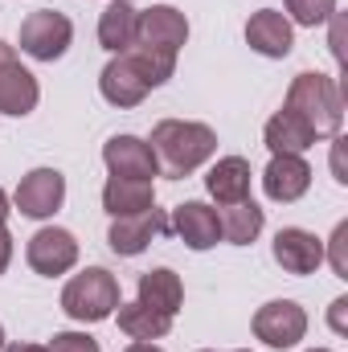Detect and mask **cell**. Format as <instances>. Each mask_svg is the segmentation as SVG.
I'll use <instances>...</instances> for the list:
<instances>
[{
	"label": "cell",
	"mask_w": 348,
	"mask_h": 352,
	"mask_svg": "<svg viewBox=\"0 0 348 352\" xmlns=\"http://www.w3.org/2000/svg\"><path fill=\"white\" fill-rule=\"evenodd\" d=\"M176 70L173 54H156V50H144V45H127L123 54H115L107 66H102V78L98 90L111 107H140L148 98V90L164 87Z\"/></svg>",
	"instance_id": "6da1fadb"
},
{
	"label": "cell",
	"mask_w": 348,
	"mask_h": 352,
	"mask_svg": "<svg viewBox=\"0 0 348 352\" xmlns=\"http://www.w3.org/2000/svg\"><path fill=\"white\" fill-rule=\"evenodd\" d=\"M152 156L156 168L168 180L197 173L213 152H217V131L209 123H193V119H164L152 127Z\"/></svg>",
	"instance_id": "7a4b0ae2"
},
{
	"label": "cell",
	"mask_w": 348,
	"mask_h": 352,
	"mask_svg": "<svg viewBox=\"0 0 348 352\" xmlns=\"http://www.w3.org/2000/svg\"><path fill=\"white\" fill-rule=\"evenodd\" d=\"M283 107L295 111V115L316 131V140L340 135V123H345V94L336 87V78L316 74V70L295 74V82L287 90V102H283Z\"/></svg>",
	"instance_id": "3957f363"
},
{
	"label": "cell",
	"mask_w": 348,
	"mask_h": 352,
	"mask_svg": "<svg viewBox=\"0 0 348 352\" xmlns=\"http://www.w3.org/2000/svg\"><path fill=\"white\" fill-rule=\"evenodd\" d=\"M115 307H119V283L102 266H87L62 291V311L78 324H102L115 316Z\"/></svg>",
	"instance_id": "277c9868"
},
{
	"label": "cell",
	"mask_w": 348,
	"mask_h": 352,
	"mask_svg": "<svg viewBox=\"0 0 348 352\" xmlns=\"http://www.w3.org/2000/svg\"><path fill=\"white\" fill-rule=\"evenodd\" d=\"M70 37H74V25L58 8H37L21 21V50L37 62H58L70 50Z\"/></svg>",
	"instance_id": "5b68a950"
},
{
	"label": "cell",
	"mask_w": 348,
	"mask_h": 352,
	"mask_svg": "<svg viewBox=\"0 0 348 352\" xmlns=\"http://www.w3.org/2000/svg\"><path fill=\"white\" fill-rule=\"evenodd\" d=\"M188 41V21L184 12L173 4H152L148 12L135 16V41L131 45H144V50H156V54H180V45Z\"/></svg>",
	"instance_id": "8992f818"
},
{
	"label": "cell",
	"mask_w": 348,
	"mask_h": 352,
	"mask_svg": "<svg viewBox=\"0 0 348 352\" xmlns=\"http://www.w3.org/2000/svg\"><path fill=\"white\" fill-rule=\"evenodd\" d=\"M254 336L270 349H295L307 336V311L295 299H274L254 311Z\"/></svg>",
	"instance_id": "52a82bcc"
},
{
	"label": "cell",
	"mask_w": 348,
	"mask_h": 352,
	"mask_svg": "<svg viewBox=\"0 0 348 352\" xmlns=\"http://www.w3.org/2000/svg\"><path fill=\"white\" fill-rule=\"evenodd\" d=\"M37 98H41L37 78L21 66L17 50L8 41H0V111L21 119V115H29L37 107Z\"/></svg>",
	"instance_id": "ba28073f"
},
{
	"label": "cell",
	"mask_w": 348,
	"mask_h": 352,
	"mask_svg": "<svg viewBox=\"0 0 348 352\" xmlns=\"http://www.w3.org/2000/svg\"><path fill=\"white\" fill-rule=\"evenodd\" d=\"M62 201H66V176L58 168H33L12 192V205L25 217H54Z\"/></svg>",
	"instance_id": "9c48e42d"
},
{
	"label": "cell",
	"mask_w": 348,
	"mask_h": 352,
	"mask_svg": "<svg viewBox=\"0 0 348 352\" xmlns=\"http://www.w3.org/2000/svg\"><path fill=\"white\" fill-rule=\"evenodd\" d=\"M25 254H29V266H33L37 274L58 278V274H66L70 266L78 263V242H74V234H70V230L45 226V230H37V234L29 238Z\"/></svg>",
	"instance_id": "30bf717a"
},
{
	"label": "cell",
	"mask_w": 348,
	"mask_h": 352,
	"mask_svg": "<svg viewBox=\"0 0 348 352\" xmlns=\"http://www.w3.org/2000/svg\"><path fill=\"white\" fill-rule=\"evenodd\" d=\"M168 230H173V226H168L164 213L152 205L148 213L115 217L111 230H107V246H111L115 254H123V258H135V254H144V250L152 246V238H160V234H168Z\"/></svg>",
	"instance_id": "8fae6325"
},
{
	"label": "cell",
	"mask_w": 348,
	"mask_h": 352,
	"mask_svg": "<svg viewBox=\"0 0 348 352\" xmlns=\"http://www.w3.org/2000/svg\"><path fill=\"white\" fill-rule=\"evenodd\" d=\"M102 164L111 168V176H127V180H152L160 176L152 144L140 135H111L102 144Z\"/></svg>",
	"instance_id": "7c38bea8"
},
{
	"label": "cell",
	"mask_w": 348,
	"mask_h": 352,
	"mask_svg": "<svg viewBox=\"0 0 348 352\" xmlns=\"http://www.w3.org/2000/svg\"><path fill=\"white\" fill-rule=\"evenodd\" d=\"M274 263L287 274H316V266L324 263V242L299 226H287L274 234Z\"/></svg>",
	"instance_id": "4fadbf2b"
},
{
	"label": "cell",
	"mask_w": 348,
	"mask_h": 352,
	"mask_svg": "<svg viewBox=\"0 0 348 352\" xmlns=\"http://www.w3.org/2000/svg\"><path fill=\"white\" fill-rule=\"evenodd\" d=\"M173 234L188 246V250H209L221 238V221L217 209H209L205 201H184L173 209Z\"/></svg>",
	"instance_id": "5bb4252c"
},
{
	"label": "cell",
	"mask_w": 348,
	"mask_h": 352,
	"mask_svg": "<svg viewBox=\"0 0 348 352\" xmlns=\"http://www.w3.org/2000/svg\"><path fill=\"white\" fill-rule=\"evenodd\" d=\"M246 45L262 58H287L295 45V29L279 8H262L246 21Z\"/></svg>",
	"instance_id": "9a60e30c"
},
{
	"label": "cell",
	"mask_w": 348,
	"mask_h": 352,
	"mask_svg": "<svg viewBox=\"0 0 348 352\" xmlns=\"http://www.w3.org/2000/svg\"><path fill=\"white\" fill-rule=\"evenodd\" d=\"M262 188H266L270 201H283V205L299 201V197L312 188V168H307V160H303V156H274V160L266 164V173H262Z\"/></svg>",
	"instance_id": "2e32d148"
},
{
	"label": "cell",
	"mask_w": 348,
	"mask_h": 352,
	"mask_svg": "<svg viewBox=\"0 0 348 352\" xmlns=\"http://www.w3.org/2000/svg\"><path fill=\"white\" fill-rule=\"evenodd\" d=\"M156 205V188L152 180H127V176H111L102 184V209L111 217H135L148 213Z\"/></svg>",
	"instance_id": "e0dca14e"
},
{
	"label": "cell",
	"mask_w": 348,
	"mask_h": 352,
	"mask_svg": "<svg viewBox=\"0 0 348 352\" xmlns=\"http://www.w3.org/2000/svg\"><path fill=\"white\" fill-rule=\"evenodd\" d=\"M262 140H266V148L274 152V156H299V152H307L312 144H316V131L295 115V111H279V115H270L266 119V131H262Z\"/></svg>",
	"instance_id": "ac0fdd59"
},
{
	"label": "cell",
	"mask_w": 348,
	"mask_h": 352,
	"mask_svg": "<svg viewBox=\"0 0 348 352\" xmlns=\"http://www.w3.org/2000/svg\"><path fill=\"white\" fill-rule=\"evenodd\" d=\"M140 303L160 311V316H176L180 303H184V283L180 274L168 270V266H156L148 274H140Z\"/></svg>",
	"instance_id": "d6986e66"
},
{
	"label": "cell",
	"mask_w": 348,
	"mask_h": 352,
	"mask_svg": "<svg viewBox=\"0 0 348 352\" xmlns=\"http://www.w3.org/2000/svg\"><path fill=\"white\" fill-rule=\"evenodd\" d=\"M205 188H209V197L221 201V205L246 201V197H250V164H246L242 156L217 160V164L209 168V176H205Z\"/></svg>",
	"instance_id": "ffe728a7"
},
{
	"label": "cell",
	"mask_w": 348,
	"mask_h": 352,
	"mask_svg": "<svg viewBox=\"0 0 348 352\" xmlns=\"http://www.w3.org/2000/svg\"><path fill=\"white\" fill-rule=\"evenodd\" d=\"M135 16L140 8L127 4V0H111L98 16V45L111 50V54H123L131 41H135Z\"/></svg>",
	"instance_id": "44dd1931"
},
{
	"label": "cell",
	"mask_w": 348,
	"mask_h": 352,
	"mask_svg": "<svg viewBox=\"0 0 348 352\" xmlns=\"http://www.w3.org/2000/svg\"><path fill=\"white\" fill-rule=\"evenodd\" d=\"M217 221H221V238H226L230 246H250L262 234V226H266V213L246 197V201L226 205V209L217 213Z\"/></svg>",
	"instance_id": "7402d4cb"
},
{
	"label": "cell",
	"mask_w": 348,
	"mask_h": 352,
	"mask_svg": "<svg viewBox=\"0 0 348 352\" xmlns=\"http://www.w3.org/2000/svg\"><path fill=\"white\" fill-rule=\"evenodd\" d=\"M168 328H173V316H160V311L144 307L140 299L119 303V332H127L131 340H160V336H168Z\"/></svg>",
	"instance_id": "603a6c76"
},
{
	"label": "cell",
	"mask_w": 348,
	"mask_h": 352,
	"mask_svg": "<svg viewBox=\"0 0 348 352\" xmlns=\"http://www.w3.org/2000/svg\"><path fill=\"white\" fill-rule=\"evenodd\" d=\"M287 12H291V21H295V25H307V29H316V25L332 21V12H336V0H287Z\"/></svg>",
	"instance_id": "cb8c5ba5"
},
{
	"label": "cell",
	"mask_w": 348,
	"mask_h": 352,
	"mask_svg": "<svg viewBox=\"0 0 348 352\" xmlns=\"http://www.w3.org/2000/svg\"><path fill=\"white\" fill-rule=\"evenodd\" d=\"M45 352H98V340L87 332H58Z\"/></svg>",
	"instance_id": "d4e9b609"
},
{
	"label": "cell",
	"mask_w": 348,
	"mask_h": 352,
	"mask_svg": "<svg viewBox=\"0 0 348 352\" xmlns=\"http://www.w3.org/2000/svg\"><path fill=\"white\" fill-rule=\"evenodd\" d=\"M332 270L340 274V278H348V221H340L336 226V234H332Z\"/></svg>",
	"instance_id": "484cf974"
},
{
	"label": "cell",
	"mask_w": 348,
	"mask_h": 352,
	"mask_svg": "<svg viewBox=\"0 0 348 352\" xmlns=\"http://www.w3.org/2000/svg\"><path fill=\"white\" fill-rule=\"evenodd\" d=\"M345 311H348V299H345V295H340V299L332 303V316H328V320H332V328H336L340 336H345V332H348V320H345Z\"/></svg>",
	"instance_id": "4316f807"
},
{
	"label": "cell",
	"mask_w": 348,
	"mask_h": 352,
	"mask_svg": "<svg viewBox=\"0 0 348 352\" xmlns=\"http://www.w3.org/2000/svg\"><path fill=\"white\" fill-rule=\"evenodd\" d=\"M8 263H12V234L0 226V274L8 270Z\"/></svg>",
	"instance_id": "83f0119b"
},
{
	"label": "cell",
	"mask_w": 348,
	"mask_h": 352,
	"mask_svg": "<svg viewBox=\"0 0 348 352\" xmlns=\"http://www.w3.org/2000/svg\"><path fill=\"white\" fill-rule=\"evenodd\" d=\"M123 352H164V349H156L152 340H135V344H127Z\"/></svg>",
	"instance_id": "f1b7e54d"
},
{
	"label": "cell",
	"mask_w": 348,
	"mask_h": 352,
	"mask_svg": "<svg viewBox=\"0 0 348 352\" xmlns=\"http://www.w3.org/2000/svg\"><path fill=\"white\" fill-rule=\"evenodd\" d=\"M0 352H45L41 344H8V349H0Z\"/></svg>",
	"instance_id": "f546056e"
},
{
	"label": "cell",
	"mask_w": 348,
	"mask_h": 352,
	"mask_svg": "<svg viewBox=\"0 0 348 352\" xmlns=\"http://www.w3.org/2000/svg\"><path fill=\"white\" fill-rule=\"evenodd\" d=\"M4 217H8V197H4V188H0V226H4Z\"/></svg>",
	"instance_id": "4dcf8cb0"
},
{
	"label": "cell",
	"mask_w": 348,
	"mask_h": 352,
	"mask_svg": "<svg viewBox=\"0 0 348 352\" xmlns=\"http://www.w3.org/2000/svg\"><path fill=\"white\" fill-rule=\"evenodd\" d=\"M0 349H4V328H0Z\"/></svg>",
	"instance_id": "1f68e13d"
},
{
	"label": "cell",
	"mask_w": 348,
	"mask_h": 352,
	"mask_svg": "<svg viewBox=\"0 0 348 352\" xmlns=\"http://www.w3.org/2000/svg\"><path fill=\"white\" fill-rule=\"evenodd\" d=\"M312 352H332V349H312Z\"/></svg>",
	"instance_id": "d6a6232c"
},
{
	"label": "cell",
	"mask_w": 348,
	"mask_h": 352,
	"mask_svg": "<svg viewBox=\"0 0 348 352\" xmlns=\"http://www.w3.org/2000/svg\"><path fill=\"white\" fill-rule=\"evenodd\" d=\"M234 352H246V349H234Z\"/></svg>",
	"instance_id": "836d02e7"
},
{
	"label": "cell",
	"mask_w": 348,
	"mask_h": 352,
	"mask_svg": "<svg viewBox=\"0 0 348 352\" xmlns=\"http://www.w3.org/2000/svg\"><path fill=\"white\" fill-rule=\"evenodd\" d=\"M201 352H209V349H201Z\"/></svg>",
	"instance_id": "e575fe53"
}]
</instances>
